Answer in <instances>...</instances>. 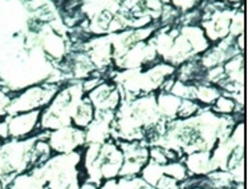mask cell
Here are the masks:
<instances>
[{"mask_svg":"<svg viewBox=\"0 0 248 189\" xmlns=\"http://www.w3.org/2000/svg\"><path fill=\"white\" fill-rule=\"evenodd\" d=\"M46 141L53 155L77 152L86 145L85 131L73 125L57 128L48 133Z\"/></svg>","mask_w":248,"mask_h":189,"instance_id":"3957f363","label":"cell"},{"mask_svg":"<svg viewBox=\"0 0 248 189\" xmlns=\"http://www.w3.org/2000/svg\"><path fill=\"white\" fill-rule=\"evenodd\" d=\"M10 138V129H8V123H7V118L3 116L0 118V141L4 143L8 141Z\"/></svg>","mask_w":248,"mask_h":189,"instance_id":"2e32d148","label":"cell"},{"mask_svg":"<svg viewBox=\"0 0 248 189\" xmlns=\"http://www.w3.org/2000/svg\"><path fill=\"white\" fill-rule=\"evenodd\" d=\"M187 189H207V188H204V187H202V185H199L197 181V184L193 185V187H190V188H187Z\"/></svg>","mask_w":248,"mask_h":189,"instance_id":"d6986e66","label":"cell"},{"mask_svg":"<svg viewBox=\"0 0 248 189\" xmlns=\"http://www.w3.org/2000/svg\"><path fill=\"white\" fill-rule=\"evenodd\" d=\"M155 100H157V109L161 119L166 120V121H171V120L177 119L178 108H179L182 99L174 96L170 92L159 91V93L155 96Z\"/></svg>","mask_w":248,"mask_h":189,"instance_id":"8992f818","label":"cell"},{"mask_svg":"<svg viewBox=\"0 0 248 189\" xmlns=\"http://www.w3.org/2000/svg\"><path fill=\"white\" fill-rule=\"evenodd\" d=\"M195 84V96L194 100L201 107H211L214 102L222 95V91L217 86L208 84V83H194Z\"/></svg>","mask_w":248,"mask_h":189,"instance_id":"ba28073f","label":"cell"},{"mask_svg":"<svg viewBox=\"0 0 248 189\" xmlns=\"http://www.w3.org/2000/svg\"><path fill=\"white\" fill-rule=\"evenodd\" d=\"M187 169L190 177H206L208 173L214 172L211 161V151H197L186 155L182 160Z\"/></svg>","mask_w":248,"mask_h":189,"instance_id":"5b68a950","label":"cell"},{"mask_svg":"<svg viewBox=\"0 0 248 189\" xmlns=\"http://www.w3.org/2000/svg\"><path fill=\"white\" fill-rule=\"evenodd\" d=\"M203 1L204 0H169V4L171 5L179 15H182L190 11L201 8V4Z\"/></svg>","mask_w":248,"mask_h":189,"instance_id":"5bb4252c","label":"cell"},{"mask_svg":"<svg viewBox=\"0 0 248 189\" xmlns=\"http://www.w3.org/2000/svg\"><path fill=\"white\" fill-rule=\"evenodd\" d=\"M201 108L202 107H201L195 100H191V99H182V100H181V104H179V108H178L177 119L185 120V119L193 118V116H195V115L201 111Z\"/></svg>","mask_w":248,"mask_h":189,"instance_id":"4fadbf2b","label":"cell"},{"mask_svg":"<svg viewBox=\"0 0 248 189\" xmlns=\"http://www.w3.org/2000/svg\"><path fill=\"white\" fill-rule=\"evenodd\" d=\"M154 189H181V184H179L178 181H175L174 179H171V177L163 174Z\"/></svg>","mask_w":248,"mask_h":189,"instance_id":"9a60e30c","label":"cell"},{"mask_svg":"<svg viewBox=\"0 0 248 189\" xmlns=\"http://www.w3.org/2000/svg\"><path fill=\"white\" fill-rule=\"evenodd\" d=\"M81 151L52 155L46 163L30 169L48 189H78L81 185Z\"/></svg>","mask_w":248,"mask_h":189,"instance_id":"6da1fadb","label":"cell"},{"mask_svg":"<svg viewBox=\"0 0 248 189\" xmlns=\"http://www.w3.org/2000/svg\"><path fill=\"white\" fill-rule=\"evenodd\" d=\"M60 84L41 83L26 87L11 95V100L7 105V115H16L21 112H30L46 107L55 95L59 92Z\"/></svg>","mask_w":248,"mask_h":189,"instance_id":"7a4b0ae2","label":"cell"},{"mask_svg":"<svg viewBox=\"0 0 248 189\" xmlns=\"http://www.w3.org/2000/svg\"><path fill=\"white\" fill-rule=\"evenodd\" d=\"M215 115L218 116H233V115H243V107H239L232 97L226 93H222L220 96L214 102L210 107Z\"/></svg>","mask_w":248,"mask_h":189,"instance_id":"9c48e42d","label":"cell"},{"mask_svg":"<svg viewBox=\"0 0 248 189\" xmlns=\"http://www.w3.org/2000/svg\"><path fill=\"white\" fill-rule=\"evenodd\" d=\"M170 93L179 99H191L194 100L195 96V84L194 83H183L181 80H177L172 84Z\"/></svg>","mask_w":248,"mask_h":189,"instance_id":"7c38bea8","label":"cell"},{"mask_svg":"<svg viewBox=\"0 0 248 189\" xmlns=\"http://www.w3.org/2000/svg\"><path fill=\"white\" fill-rule=\"evenodd\" d=\"M41 109L21 112L16 115H5L11 140H23L35 136L39 132Z\"/></svg>","mask_w":248,"mask_h":189,"instance_id":"277c9868","label":"cell"},{"mask_svg":"<svg viewBox=\"0 0 248 189\" xmlns=\"http://www.w3.org/2000/svg\"><path fill=\"white\" fill-rule=\"evenodd\" d=\"M0 189H7V187H5L4 183H3L1 180H0Z\"/></svg>","mask_w":248,"mask_h":189,"instance_id":"ffe728a7","label":"cell"},{"mask_svg":"<svg viewBox=\"0 0 248 189\" xmlns=\"http://www.w3.org/2000/svg\"><path fill=\"white\" fill-rule=\"evenodd\" d=\"M98 189H117V179L105 180L98 185Z\"/></svg>","mask_w":248,"mask_h":189,"instance_id":"e0dca14e","label":"cell"},{"mask_svg":"<svg viewBox=\"0 0 248 189\" xmlns=\"http://www.w3.org/2000/svg\"><path fill=\"white\" fill-rule=\"evenodd\" d=\"M163 174H166L169 177H171L179 184L185 183L186 180L190 177L188 172L182 160H172V161H167L163 165Z\"/></svg>","mask_w":248,"mask_h":189,"instance_id":"8fae6325","label":"cell"},{"mask_svg":"<svg viewBox=\"0 0 248 189\" xmlns=\"http://www.w3.org/2000/svg\"><path fill=\"white\" fill-rule=\"evenodd\" d=\"M163 176V165L153 161H147L143 167H142L141 172H140V177L142 181L146 185H149L150 188H155V185L159 181V179Z\"/></svg>","mask_w":248,"mask_h":189,"instance_id":"30bf717a","label":"cell"},{"mask_svg":"<svg viewBox=\"0 0 248 189\" xmlns=\"http://www.w3.org/2000/svg\"><path fill=\"white\" fill-rule=\"evenodd\" d=\"M96 115V111L92 105V103L88 100L86 95L81 99V102L77 104V107L72 115V125L80 129H85L89 124L93 121Z\"/></svg>","mask_w":248,"mask_h":189,"instance_id":"52a82bcc","label":"cell"},{"mask_svg":"<svg viewBox=\"0 0 248 189\" xmlns=\"http://www.w3.org/2000/svg\"><path fill=\"white\" fill-rule=\"evenodd\" d=\"M78 189H98V187L93 183H89V181H82Z\"/></svg>","mask_w":248,"mask_h":189,"instance_id":"ac0fdd59","label":"cell"}]
</instances>
